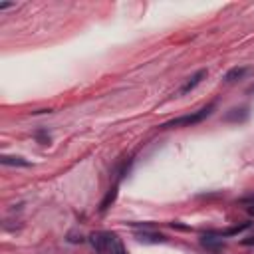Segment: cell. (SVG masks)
Here are the masks:
<instances>
[{"label":"cell","mask_w":254,"mask_h":254,"mask_svg":"<svg viewBox=\"0 0 254 254\" xmlns=\"http://www.w3.org/2000/svg\"><path fill=\"white\" fill-rule=\"evenodd\" d=\"M214 109V103H208L206 107L194 111V113H189V115H183V117H177V119H171L167 123H163L159 129H173V127H189V125H194V123H200L204 121Z\"/></svg>","instance_id":"1"},{"label":"cell","mask_w":254,"mask_h":254,"mask_svg":"<svg viewBox=\"0 0 254 254\" xmlns=\"http://www.w3.org/2000/svg\"><path fill=\"white\" fill-rule=\"evenodd\" d=\"M87 240H89V244H91V248L95 252H99V254H105L107 252V232H103V230L91 232L87 236Z\"/></svg>","instance_id":"2"},{"label":"cell","mask_w":254,"mask_h":254,"mask_svg":"<svg viewBox=\"0 0 254 254\" xmlns=\"http://www.w3.org/2000/svg\"><path fill=\"white\" fill-rule=\"evenodd\" d=\"M206 75H208V71H206V69H198V71H194V73L185 81V85L181 87V95H185V93L192 91V89H194V87H196V85H198Z\"/></svg>","instance_id":"3"},{"label":"cell","mask_w":254,"mask_h":254,"mask_svg":"<svg viewBox=\"0 0 254 254\" xmlns=\"http://www.w3.org/2000/svg\"><path fill=\"white\" fill-rule=\"evenodd\" d=\"M135 238L139 242H143V244H165L167 242V236H163L159 232H147V230L135 232Z\"/></svg>","instance_id":"4"},{"label":"cell","mask_w":254,"mask_h":254,"mask_svg":"<svg viewBox=\"0 0 254 254\" xmlns=\"http://www.w3.org/2000/svg\"><path fill=\"white\" fill-rule=\"evenodd\" d=\"M107 254H127V248L115 232H107Z\"/></svg>","instance_id":"5"},{"label":"cell","mask_w":254,"mask_h":254,"mask_svg":"<svg viewBox=\"0 0 254 254\" xmlns=\"http://www.w3.org/2000/svg\"><path fill=\"white\" fill-rule=\"evenodd\" d=\"M248 115H250V111H248L246 105H244V107H234V109L226 111L224 121H228V123H242V121L248 119Z\"/></svg>","instance_id":"6"},{"label":"cell","mask_w":254,"mask_h":254,"mask_svg":"<svg viewBox=\"0 0 254 254\" xmlns=\"http://www.w3.org/2000/svg\"><path fill=\"white\" fill-rule=\"evenodd\" d=\"M200 244L204 246V248H208V250H212V252H216V250H220V248H224V242H222V238L218 236V234H202V238H200Z\"/></svg>","instance_id":"7"},{"label":"cell","mask_w":254,"mask_h":254,"mask_svg":"<svg viewBox=\"0 0 254 254\" xmlns=\"http://www.w3.org/2000/svg\"><path fill=\"white\" fill-rule=\"evenodd\" d=\"M0 163L6 165V167H30L32 163L22 159V157H16V155H2L0 157Z\"/></svg>","instance_id":"8"},{"label":"cell","mask_w":254,"mask_h":254,"mask_svg":"<svg viewBox=\"0 0 254 254\" xmlns=\"http://www.w3.org/2000/svg\"><path fill=\"white\" fill-rule=\"evenodd\" d=\"M244 73H246V67H238V65H236V67H230V69L224 73V77H222V79H224L226 83H232V81L242 79V77H244Z\"/></svg>","instance_id":"9"},{"label":"cell","mask_w":254,"mask_h":254,"mask_svg":"<svg viewBox=\"0 0 254 254\" xmlns=\"http://www.w3.org/2000/svg\"><path fill=\"white\" fill-rule=\"evenodd\" d=\"M115 198H117V185L111 187V189L107 190V194L103 196V200H101V204H99V212H105V210L115 202Z\"/></svg>","instance_id":"10"},{"label":"cell","mask_w":254,"mask_h":254,"mask_svg":"<svg viewBox=\"0 0 254 254\" xmlns=\"http://www.w3.org/2000/svg\"><path fill=\"white\" fill-rule=\"evenodd\" d=\"M250 226H252V222H242V224L230 226V228H226V230H216L214 234H218L220 238H224V236H234V234H240L242 230H246V228H250Z\"/></svg>","instance_id":"11"},{"label":"cell","mask_w":254,"mask_h":254,"mask_svg":"<svg viewBox=\"0 0 254 254\" xmlns=\"http://www.w3.org/2000/svg\"><path fill=\"white\" fill-rule=\"evenodd\" d=\"M244 246H254V234H250V236H246V238H242L240 240Z\"/></svg>","instance_id":"12"},{"label":"cell","mask_w":254,"mask_h":254,"mask_svg":"<svg viewBox=\"0 0 254 254\" xmlns=\"http://www.w3.org/2000/svg\"><path fill=\"white\" fill-rule=\"evenodd\" d=\"M12 6H16L14 2H0V10H8V8H12Z\"/></svg>","instance_id":"13"},{"label":"cell","mask_w":254,"mask_h":254,"mask_svg":"<svg viewBox=\"0 0 254 254\" xmlns=\"http://www.w3.org/2000/svg\"><path fill=\"white\" fill-rule=\"evenodd\" d=\"M248 212H250V214L254 216V204H252V206H248Z\"/></svg>","instance_id":"14"},{"label":"cell","mask_w":254,"mask_h":254,"mask_svg":"<svg viewBox=\"0 0 254 254\" xmlns=\"http://www.w3.org/2000/svg\"><path fill=\"white\" fill-rule=\"evenodd\" d=\"M248 91H250V93H254V85H250V87H248Z\"/></svg>","instance_id":"15"}]
</instances>
